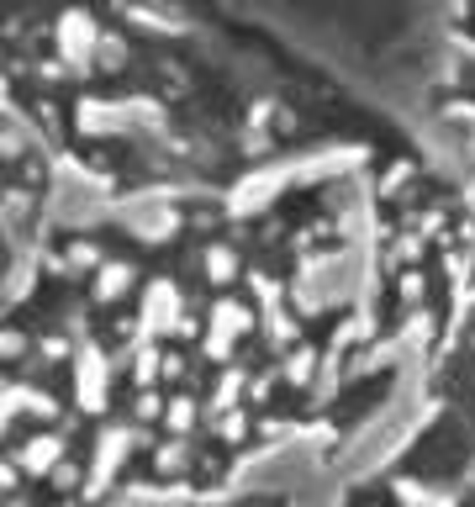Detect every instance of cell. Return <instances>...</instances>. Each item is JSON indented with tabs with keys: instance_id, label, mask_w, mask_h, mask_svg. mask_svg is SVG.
<instances>
[{
	"instance_id": "277c9868",
	"label": "cell",
	"mask_w": 475,
	"mask_h": 507,
	"mask_svg": "<svg viewBox=\"0 0 475 507\" xmlns=\"http://www.w3.org/2000/svg\"><path fill=\"white\" fill-rule=\"evenodd\" d=\"M428 407L444 418L460 439V450L470 460L475 471V285H470V306H465V317H460V328H454L449 349L439 355L433 365V376H428Z\"/></svg>"
},
{
	"instance_id": "6da1fadb",
	"label": "cell",
	"mask_w": 475,
	"mask_h": 507,
	"mask_svg": "<svg viewBox=\"0 0 475 507\" xmlns=\"http://www.w3.org/2000/svg\"><path fill=\"white\" fill-rule=\"evenodd\" d=\"M470 285L475 202L401 127L43 228L5 264V507L227 497L439 365Z\"/></svg>"
},
{
	"instance_id": "7a4b0ae2",
	"label": "cell",
	"mask_w": 475,
	"mask_h": 507,
	"mask_svg": "<svg viewBox=\"0 0 475 507\" xmlns=\"http://www.w3.org/2000/svg\"><path fill=\"white\" fill-rule=\"evenodd\" d=\"M5 117L100 202L232 185L397 127L306 53L201 5H16Z\"/></svg>"
},
{
	"instance_id": "3957f363",
	"label": "cell",
	"mask_w": 475,
	"mask_h": 507,
	"mask_svg": "<svg viewBox=\"0 0 475 507\" xmlns=\"http://www.w3.org/2000/svg\"><path fill=\"white\" fill-rule=\"evenodd\" d=\"M439 64L428 75V111L465 153H475V5H449L433 16Z\"/></svg>"
},
{
	"instance_id": "5b68a950",
	"label": "cell",
	"mask_w": 475,
	"mask_h": 507,
	"mask_svg": "<svg viewBox=\"0 0 475 507\" xmlns=\"http://www.w3.org/2000/svg\"><path fill=\"white\" fill-rule=\"evenodd\" d=\"M170 507H296L280 491H249V497H191V502H170Z\"/></svg>"
}]
</instances>
